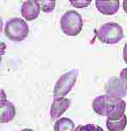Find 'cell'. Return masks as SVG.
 <instances>
[{
  "mask_svg": "<svg viewBox=\"0 0 127 131\" xmlns=\"http://www.w3.org/2000/svg\"><path fill=\"white\" fill-rule=\"evenodd\" d=\"M92 107L96 114L107 116L109 120H119L124 116L126 104L122 99H116L107 94L96 97L92 102Z\"/></svg>",
  "mask_w": 127,
  "mask_h": 131,
  "instance_id": "cell-1",
  "label": "cell"
},
{
  "mask_svg": "<svg viewBox=\"0 0 127 131\" xmlns=\"http://www.w3.org/2000/svg\"><path fill=\"white\" fill-rule=\"evenodd\" d=\"M96 36L102 43L116 44L124 37L123 28L114 22L104 23L96 30Z\"/></svg>",
  "mask_w": 127,
  "mask_h": 131,
  "instance_id": "cell-2",
  "label": "cell"
},
{
  "mask_svg": "<svg viewBox=\"0 0 127 131\" xmlns=\"http://www.w3.org/2000/svg\"><path fill=\"white\" fill-rule=\"evenodd\" d=\"M83 21L82 16L76 10H67L60 19L61 29L69 36H76L82 31Z\"/></svg>",
  "mask_w": 127,
  "mask_h": 131,
  "instance_id": "cell-3",
  "label": "cell"
},
{
  "mask_svg": "<svg viewBox=\"0 0 127 131\" xmlns=\"http://www.w3.org/2000/svg\"><path fill=\"white\" fill-rule=\"evenodd\" d=\"M29 32V24L23 19L13 17L9 19L4 26V34L14 41H22L26 38Z\"/></svg>",
  "mask_w": 127,
  "mask_h": 131,
  "instance_id": "cell-4",
  "label": "cell"
},
{
  "mask_svg": "<svg viewBox=\"0 0 127 131\" xmlns=\"http://www.w3.org/2000/svg\"><path fill=\"white\" fill-rule=\"evenodd\" d=\"M78 75V70L72 69L59 77L53 88L54 97H64L75 85Z\"/></svg>",
  "mask_w": 127,
  "mask_h": 131,
  "instance_id": "cell-5",
  "label": "cell"
},
{
  "mask_svg": "<svg viewBox=\"0 0 127 131\" xmlns=\"http://www.w3.org/2000/svg\"><path fill=\"white\" fill-rule=\"evenodd\" d=\"M105 92L106 94L110 97L116 99H122L126 96L127 90L120 79L118 77H112L106 84Z\"/></svg>",
  "mask_w": 127,
  "mask_h": 131,
  "instance_id": "cell-6",
  "label": "cell"
},
{
  "mask_svg": "<svg viewBox=\"0 0 127 131\" xmlns=\"http://www.w3.org/2000/svg\"><path fill=\"white\" fill-rule=\"evenodd\" d=\"M40 2L37 0H27L22 4L21 8V13L22 17L27 21H32L37 18L40 15Z\"/></svg>",
  "mask_w": 127,
  "mask_h": 131,
  "instance_id": "cell-7",
  "label": "cell"
},
{
  "mask_svg": "<svg viewBox=\"0 0 127 131\" xmlns=\"http://www.w3.org/2000/svg\"><path fill=\"white\" fill-rule=\"evenodd\" d=\"M70 105V100L65 97H54L50 109L52 119H58L63 115Z\"/></svg>",
  "mask_w": 127,
  "mask_h": 131,
  "instance_id": "cell-8",
  "label": "cell"
},
{
  "mask_svg": "<svg viewBox=\"0 0 127 131\" xmlns=\"http://www.w3.org/2000/svg\"><path fill=\"white\" fill-rule=\"evenodd\" d=\"M16 116V108L11 102L2 99L0 104V122L7 123L12 121Z\"/></svg>",
  "mask_w": 127,
  "mask_h": 131,
  "instance_id": "cell-9",
  "label": "cell"
},
{
  "mask_svg": "<svg viewBox=\"0 0 127 131\" xmlns=\"http://www.w3.org/2000/svg\"><path fill=\"white\" fill-rule=\"evenodd\" d=\"M95 6L97 10L106 16H112L119 10V1H100L96 0Z\"/></svg>",
  "mask_w": 127,
  "mask_h": 131,
  "instance_id": "cell-10",
  "label": "cell"
},
{
  "mask_svg": "<svg viewBox=\"0 0 127 131\" xmlns=\"http://www.w3.org/2000/svg\"><path fill=\"white\" fill-rule=\"evenodd\" d=\"M75 123L68 117L59 119L54 124V131H74Z\"/></svg>",
  "mask_w": 127,
  "mask_h": 131,
  "instance_id": "cell-11",
  "label": "cell"
},
{
  "mask_svg": "<svg viewBox=\"0 0 127 131\" xmlns=\"http://www.w3.org/2000/svg\"><path fill=\"white\" fill-rule=\"evenodd\" d=\"M106 124H107V128L109 131H123L127 124V116L124 115L122 118L114 121L107 119Z\"/></svg>",
  "mask_w": 127,
  "mask_h": 131,
  "instance_id": "cell-12",
  "label": "cell"
},
{
  "mask_svg": "<svg viewBox=\"0 0 127 131\" xmlns=\"http://www.w3.org/2000/svg\"><path fill=\"white\" fill-rule=\"evenodd\" d=\"M40 2L41 10L44 12H51L54 10L55 5H56V1H49V0H43V1H39Z\"/></svg>",
  "mask_w": 127,
  "mask_h": 131,
  "instance_id": "cell-13",
  "label": "cell"
},
{
  "mask_svg": "<svg viewBox=\"0 0 127 131\" xmlns=\"http://www.w3.org/2000/svg\"><path fill=\"white\" fill-rule=\"evenodd\" d=\"M74 131H104V129L100 126L89 123L85 125H79Z\"/></svg>",
  "mask_w": 127,
  "mask_h": 131,
  "instance_id": "cell-14",
  "label": "cell"
},
{
  "mask_svg": "<svg viewBox=\"0 0 127 131\" xmlns=\"http://www.w3.org/2000/svg\"><path fill=\"white\" fill-rule=\"evenodd\" d=\"M70 4H72L73 6L77 7V8H85L88 5H89L91 3V1H85V0H82V1H70Z\"/></svg>",
  "mask_w": 127,
  "mask_h": 131,
  "instance_id": "cell-15",
  "label": "cell"
},
{
  "mask_svg": "<svg viewBox=\"0 0 127 131\" xmlns=\"http://www.w3.org/2000/svg\"><path fill=\"white\" fill-rule=\"evenodd\" d=\"M119 79L123 82L124 85L125 86V88L127 90V67L126 68L122 69V71L120 72V73H119Z\"/></svg>",
  "mask_w": 127,
  "mask_h": 131,
  "instance_id": "cell-16",
  "label": "cell"
},
{
  "mask_svg": "<svg viewBox=\"0 0 127 131\" xmlns=\"http://www.w3.org/2000/svg\"><path fill=\"white\" fill-rule=\"evenodd\" d=\"M123 58L124 62L127 64V42L124 44V48H123Z\"/></svg>",
  "mask_w": 127,
  "mask_h": 131,
  "instance_id": "cell-17",
  "label": "cell"
},
{
  "mask_svg": "<svg viewBox=\"0 0 127 131\" xmlns=\"http://www.w3.org/2000/svg\"><path fill=\"white\" fill-rule=\"evenodd\" d=\"M122 5H123L124 10L127 13V0H124V1H123V3H122Z\"/></svg>",
  "mask_w": 127,
  "mask_h": 131,
  "instance_id": "cell-18",
  "label": "cell"
},
{
  "mask_svg": "<svg viewBox=\"0 0 127 131\" xmlns=\"http://www.w3.org/2000/svg\"><path fill=\"white\" fill-rule=\"evenodd\" d=\"M21 131H34L33 129H30V128H24V129L21 130Z\"/></svg>",
  "mask_w": 127,
  "mask_h": 131,
  "instance_id": "cell-19",
  "label": "cell"
}]
</instances>
